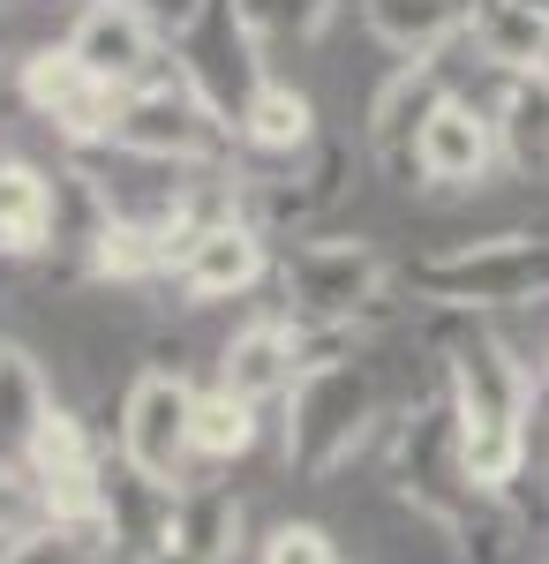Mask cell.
<instances>
[{"instance_id":"obj_1","label":"cell","mask_w":549,"mask_h":564,"mask_svg":"<svg viewBox=\"0 0 549 564\" xmlns=\"http://www.w3.org/2000/svg\"><path fill=\"white\" fill-rule=\"evenodd\" d=\"M444 324V399H452V422H460V452L466 475L482 489H512L527 467V422H535V377L527 361L512 354V339H497L482 316H452L437 308Z\"/></svg>"},{"instance_id":"obj_2","label":"cell","mask_w":549,"mask_h":564,"mask_svg":"<svg viewBox=\"0 0 549 564\" xmlns=\"http://www.w3.org/2000/svg\"><path fill=\"white\" fill-rule=\"evenodd\" d=\"M271 279H279L287 316L316 324V332H354V339L384 324L391 294H399V271L369 234H301Z\"/></svg>"},{"instance_id":"obj_3","label":"cell","mask_w":549,"mask_h":564,"mask_svg":"<svg viewBox=\"0 0 549 564\" xmlns=\"http://www.w3.org/2000/svg\"><path fill=\"white\" fill-rule=\"evenodd\" d=\"M279 406H287V422H279L287 467H294L301 481H324V475H338V467L369 444V430L384 422V377H377V361L338 354V361L301 369L294 391H287Z\"/></svg>"},{"instance_id":"obj_4","label":"cell","mask_w":549,"mask_h":564,"mask_svg":"<svg viewBox=\"0 0 549 564\" xmlns=\"http://www.w3.org/2000/svg\"><path fill=\"white\" fill-rule=\"evenodd\" d=\"M407 286L422 308L452 316H489V308H542L549 302V234H482V241H444L407 263Z\"/></svg>"},{"instance_id":"obj_5","label":"cell","mask_w":549,"mask_h":564,"mask_svg":"<svg viewBox=\"0 0 549 564\" xmlns=\"http://www.w3.org/2000/svg\"><path fill=\"white\" fill-rule=\"evenodd\" d=\"M106 151H121L136 166L196 174V166H226V159H234V121H226L181 68H166V76H151V84L121 90V121H114V143H106Z\"/></svg>"},{"instance_id":"obj_6","label":"cell","mask_w":549,"mask_h":564,"mask_svg":"<svg viewBox=\"0 0 549 564\" xmlns=\"http://www.w3.org/2000/svg\"><path fill=\"white\" fill-rule=\"evenodd\" d=\"M189 422H196V384L181 377V361H151L121 384V422H114V444H121V467H136L143 481H196V444H189Z\"/></svg>"},{"instance_id":"obj_7","label":"cell","mask_w":549,"mask_h":564,"mask_svg":"<svg viewBox=\"0 0 549 564\" xmlns=\"http://www.w3.org/2000/svg\"><path fill=\"white\" fill-rule=\"evenodd\" d=\"M354 143H338V135H316L301 159H287V174H249L241 166V212L263 226V234H309V226H324V218L354 196Z\"/></svg>"},{"instance_id":"obj_8","label":"cell","mask_w":549,"mask_h":564,"mask_svg":"<svg viewBox=\"0 0 549 564\" xmlns=\"http://www.w3.org/2000/svg\"><path fill=\"white\" fill-rule=\"evenodd\" d=\"M15 90H23V106H31V113H39L68 151H106V143H114L121 90L106 84V76H90L68 45H39V53H23Z\"/></svg>"},{"instance_id":"obj_9","label":"cell","mask_w":549,"mask_h":564,"mask_svg":"<svg viewBox=\"0 0 549 564\" xmlns=\"http://www.w3.org/2000/svg\"><path fill=\"white\" fill-rule=\"evenodd\" d=\"M23 475L39 481L45 520H106V452L76 406H53L31 444H23Z\"/></svg>"},{"instance_id":"obj_10","label":"cell","mask_w":549,"mask_h":564,"mask_svg":"<svg viewBox=\"0 0 549 564\" xmlns=\"http://www.w3.org/2000/svg\"><path fill=\"white\" fill-rule=\"evenodd\" d=\"M68 53L84 61L90 76H106L114 90H136L151 84V76H166V23L151 15V8H136V0H76V23H68Z\"/></svg>"},{"instance_id":"obj_11","label":"cell","mask_w":549,"mask_h":564,"mask_svg":"<svg viewBox=\"0 0 549 564\" xmlns=\"http://www.w3.org/2000/svg\"><path fill=\"white\" fill-rule=\"evenodd\" d=\"M444 98H452V68H444V61H399L377 84V98H369L362 151H369L391 181H415V135H422V121Z\"/></svg>"},{"instance_id":"obj_12","label":"cell","mask_w":549,"mask_h":564,"mask_svg":"<svg viewBox=\"0 0 549 564\" xmlns=\"http://www.w3.org/2000/svg\"><path fill=\"white\" fill-rule=\"evenodd\" d=\"M271 271H279L271 234H263L256 218H226V226H212V234H196V249L173 263V286H181L189 308H212V302H241V294H256Z\"/></svg>"},{"instance_id":"obj_13","label":"cell","mask_w":549,"mask_h":564,"mask_svg":"<svg viewBox=\"0 0 549 564\" xmlns=\"http://www.w3.org/2000/svg\"><path fill=\"white\" fill-rule=\"evenodd\" d=\"M489 174H497V121H489V106L452 90L415 135V181L422 188H482Z\"/></svg>"},{"instance_id":"obj_14","label":"cell","mask_w":549,"mask_h":564,"mask_svg":"<svg viewBox=\"0 0 549 564\" xmlns=\"http://www.w3.org/2000/svg\"><path fill=\"white\" fill-rule=\"evenodd\" d=\"M301 369H309V361H301V324L287 308H271V316H249V324L218 347L212 384H226L234 399H249V406H279V399L294 391Z\"/></svg>"},{"instance_id":"obj_15","label":"cell","mask_w":549,"mask_h":564,"mask_svg":"<svg viewBox=\"0 0 549 564\" xmlns=\"http://www.w3.org/2000/svg\"><path fill=\"white\" fill-rule=\"evenodd\" d=\"M241 527H249V512L226 481H181L151 564H234L241 557Z\"/></svg>"},{"instance_id":"obj_16","label":"cell","mask_w":549,"mask_h":564,"mask_svg":"<svg viewBox=\"0 0 549 564\" xmlns=\"http://www.w3.org/2000/svg\"><path fill=\"white\" fill-rule=\"evenodd\" d=\"M362 31L399 61H444L474 31V0H362Z\"/></svg>"},{"instance_id":"obj_17","label":"cell","mask_w":549,"mask_h":564,"mask_svg":"<svg viewBox=\"0 0 549 564\" xmlns=\"http://www.w3.org/2000/svg\"><path fill=\"white\" fill-rule=\"evenodd\" d=\"M316 135H324L316 129V98L287 76H256V90L234 113V143H249L256 159H301Z\"/></svg>"},{"instance_id":"obj_18","label":"cell","mask_w":549,"mask_h":564,"mask_svg":"<svg viewBox=\"0 0 549 564\" xmlns=\"http://www.w3.org/2000/svg\"><path fill=\"white\" fill-rule=\"evenodd\" d=\"M466 45L489 76H535L549 68V8L542 0H474Z\"/></svg>"},{"instance_id":"obj_19","label":"cell","mask_w":549,"mask_h":564,"mask_svg":"<svg viewBox=\"0 0 549 564\" xmlns=\"http://www.w3.org/2000/svg\"><path fill=\"white\" fill-rule=\"evenodd\" d=\"M489 121H497V166L519 181H549V68L505 76Z\"/></svg>"},{"instance_id":"obj_20","label":"cell","mask_w":549,"mask_h":564,"mask_svg":"<svg viewBox=\"0 0 549 564\" xmlns=\"http://www.w3.org/2000/svg\"><path fill=\"white\" fill-rule=\"evenodd\" d=\"M84 271L98 286H159V279H166V234H159V218L114 204L106 226L90 234Z\"/></svg>"},{"instance_id":"obj_21","label":"cell","mask_w":549,"mask_h":564,"mask_svg":"<svg viewBox=\"0 0 549 564\" xmlns=\"http://www.w3.org/2000/svg\"><path fill=\"white\" fill-rule=\"evenodd\" d=\"M53 249V174L31 159H0V257H45Z\"/></svg>"},{"instance_id":"obj_22","label":"cell","mask_w":549,"mask_h":564,"mask_svg":"<svg viewBox=\"0 0 549 564\" xmlns=\"http://www.w3.org/2000/svg\"><path fill=\"white\" fill-rule=\"evenodd\" d=\"M53 377L31 347H0V459H23V444L53 414Z\"/></svg>"},{"instance_id":"obj_23","label":"cell","mask_w":549,"mask_h":564,"mask_svg":"<svg viewBox=\"0 0 549 564\" xmlns=\"http://www.w3.org/2000/svg\"><path fill=\"white\" fill-rule=\"evenodd\" d=\"M338 8H346V0H234V15H241L249 45L263 53V68H271L279 53L316 45V39L338 23Z\"/></svg>"},{"instance_id":"obj_24","label":"cell","mask_w":549,"mask_h":564,"mask_svg":"<svg viewBox=\"0 0 549 564\" xmlns=\"http://www.w3.org/2000/svg\"><path fill=\"white\" fill-rule=\"evenodd\" d=\"M106 557H114L106 520H39L15 542H0V564H106Z\"/></svg>"},{"instance_id":"obj_25","label":"cell","mask_w":549,"mask_h":564,"mask_svg":"<svg viewBox=\"0 0 549 564\" xmlns=\"http://www.w3.org/2000/svg\"><path fill=\"white\" fill-rule=\"evenodd\" d=\"M256 422H263V406L234 399L226 384H196V422H189V444H196V459H204V467H226V459H241V452L256 444Z\"/></svg>"},{"instance_id":"obj_26","label":"cell","mask_w":549,"mask_h":564,"mask_svg":"<svg viewBox=\"0 0 549 564\" xmlns=\"http://www.w3.org/2000/svg\"><path fill=\"white\" fill-rule=\"evenodd\" d=\"M256 564H338V550H332V534H324L316 520H279L271 534H263Z\"/></svg>"},{"instance_id":"obj_27","label":"cell","mask_w":549,"mask_h":564,"mask_svg":"<svg viewBox=\"0 0 549 564\" xmlns=\"http://www.w3.org/2000/svg\"><path fill=\"white\" fill-rule=\"evenodd\" d=\"M45 505H39V481L23 475V459H0V542H15L23 527H39Z\"/></svg>"},{"instance_id":"obj_28","label":"cell","mask_w":549,"mask_h":564,"mask_svg":"<svg viewBox=\"0 0 549 564\" xmlns=\"http://www.w3.org/2000/svg\"><path fill=\"white\" fill-rule=\"evenodd\" d=\"M542 377H549V354H542Z\"/></svg>"},{"instance_id":"obj_29","label":"cell","mask_w":549,"mask_h":564,"mask_svg":"<svg viewBox=\"0 0 549 564\" xmlns=\"http://www.w3.org/2000/svg\"><path fill=\"white\" fill-rule=\"evenodd\" d=\"M542 8H549V0H542Z\"/></svg>"}]
</instances>
